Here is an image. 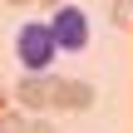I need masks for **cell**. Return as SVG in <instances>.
<instances>
[{
  "mask_svg": "<svg viewBox=\"0 0 133 133\" xmlns=\"http://www.w3.org/2000/svg\"><path fill=\"white\" fill-rule=\"evenodd\" d=\"M54 54H59V44H54V35H49V20H25L20 35H15V59H20V69H25V74H49Z\"/></svg>",
  "mask_w": 133,
  "mask_h": 133,
  "instance_id": "obj_1",
  "label": "cell"
},
{
  "mask_svg": "<svg viewBox=\"0 0 133 133\" xmlns=\"http://www.w3.org/2000/svg\"><path fill=\"white\" fill-rule=\"evenodd\" d=\"M49 35H54V44L64 49V54H79V49H89V39H94V30H89V15H84V5H54V15H49Z\"/></svg>",
  "mask_w": 133,
  "mask_h": 133,
  "instance_id": "obj_2",
  "label": "cell"
},
{
  "mask_svg": "<svg viewBox=\"0 0 133 133\" xmlns=\"http://www.w3.org/2000/svg\"><path fill=\"white\" fill-rule=\"evenodd\" d=\"M54 79H59V74H25V79L15 84L20 114H44V109H54Z\"/></svg>",
  "mask_w": 133,
  "mask_h": 133,
  "instance_id": "obj_3",
  "label": "cell"
},
{
  "mask_svg": "<svg viewBox=\"0 0 133 133\" xmlns=\"http://www.w3.org/2000/svg\"><path fill=\"white\" fill-rule=\"evenodd\" d=\"M94 104V84L89 79H54V109L59 114H79Z\"/></svg>",
  "mask_w": 133,
  "mask_h": 133,
  "instance_id": "obj_4",
  "label": "cell"
},
{
  "mask_svg": "<svg viewBox=\"0 0 133 133\" xmlns=\"http://www.w3.org/2000/svg\"><path fill=\"white\" fill-rule=\"evenodd\" d=\"M109 20L114 25H133V0H109Z\"/></svg>",
  "mask_w": 133,
  "mask_h": 133,
  "instance_id": "obj_5",
  "label": "cell"
},
{
  "mask_svg": "<svg viewBox=\"0 0 133 133\" xmlns=\"http://www.w3.org/2000/svg\"><path fill=\"white\" fill-rule=\"evenodd\" d=\"M0 133H25V114L20 109H0Z\"/></svg>",
  "mask_w": 133,
  "mask_h": 133,
  "instance_id": "obj_6",
  "label": "cell"
},
{
  "mask_svg": "<svg viewBox=\"0 0 133 133\" xmlns=\"http://www.w3.org/2000/svg\"><path fill=\"white\" fill-rule=\"evenodd\" d=\"M25 133H54V123L39 118V114H30V118H25Z\"/></svg>",
  "mask_w": 133,
  "mask_h": 133,
  "instance_id": "obj_7",
  "label": "cell"
},
{
  "mask_svg": "<svg viewBox=\"0 0 133 133\" xmlns=\"http://www.w3.org/2000/svg\"><path fill=\"white\" fill-rule=\"evenodd\" d=\"M39 5H69V0H39Z\"/></svg>",
  "mask_w": 133,
  "mask_h": 133,
  "instance_id": "obj_8",
  "label": "cell"
},
{
  "mask_svg": "<svg viewBox=\"0 0 133 133\" xmlns=\"http://www.w3.org/2000/svg\"><path fill=\"white\" fill-rule=\"evenodd\" d=\"M10 5H30V0H10Z\"/></svg>",
  "mask_w": 133,
  "mask_h": 133,
  "instance_id": "obj_9",
  "label": "cell"
}]
</instances>
